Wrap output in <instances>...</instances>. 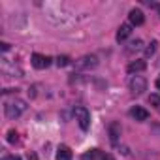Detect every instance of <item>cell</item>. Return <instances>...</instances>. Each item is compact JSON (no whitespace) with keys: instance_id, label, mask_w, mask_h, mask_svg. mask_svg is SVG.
<instances>
[{"instance_id":"cell-11","label":"cell","mask_w":160,"mask_h":160,"mask_svg":"<svg viewBox=\"0 0 160 160\" xmlns=\"http://www.w3.org/2000/svg\"><path fill=\"white\" fill-rule=\"evenodd\" d=\"M108 130H109V138H111V141L115 143V141L119 139V136H121V124H119V122H109Z\"/></svg>"},{"instance_id":"cell-18","label":"cell","mask_w":160,"mask_h":160,"mask_svg":"<svg viewBox=\"0 0 160 160\" xmlns=\"http://www.w3.org/2000/svg\"><path fill=\"white\" fill-rule=\"evenodd\" d=\"M28 160H36V154H32V152H28Z\"/></svg>"},{"instance_id":"cell-5","label":"cell","mask_w":160,"mask_h":160,"mask_svg":"<svg viewBox=\"0 0 160 160\" xmlns=\"http://www.w3.org/2000/svg\"><path fill=\"white\" fill-rule=\"evenodd\" d=\"M83 160H113L111 154H108L106 151H100V149H91L83 154Z\"/></svg>"},{"instance_id":"cell-1","label":"cell","mask_w":160,"mask_h":160,"mask_svg":"<svg viewBox=\"0 0 160 160\" xmlns=\"http://www.w3.org/2000/svg\"><path fill=\"white\" fill-rule=\"evenodd\" d=\"M96 66H98V58H96L94 55H85V57L77 58V60L73 62V68H75V70H81V72H89V70H92V68H96Z\"/></svg>"},{"instance_id":"cell-9","label":"cell","mask_w":160,"mask_h":160,"mask_svg":"<svg viewBox=\"0 0 160 160\" xmlns=\"http://www.w3.org/2000/svg\"><path fill=\"white\" fill-rule=\"evenodd\" d=\"M147 68V62L145 60H134V62H130L128 64V73H138V72H143Z\"/></svg>"},{"instance_id":"cell-17","label":"cell","mask_w":160,"mask_h":160,"mask_svg":"<svg viewBox=\"0 0 160 160\" xmlns=\"http://www.w3.org/2000/svg\"><path fill=\"white\" fill-rule=\"evenodd\" d=\"M8 141H10V143H15V141H17V132H15V130H10V132H8Z\"/></svg>"},{"instance_id":"cell-10","label":"cell","mask_w":160,"mask_h":160,"mask_svg":"<svg viewBox=\"0 0 160 160\" xmlns=\"http://www.w3.org/2000/svg\"><path fill=\"white\" fill-rule=\"evenodd\" d=\"M130 34H132V27L130 25H121L119 30H117V42H124Z\"/></svg>"},{"instance_id":"cell-14","label":"cell","mask_w":160,"mask_h":160,"mask_svg":"<svg viewBox=\"0 0 160 160\" xmlns=\"http://www.w3.org/2000/svg\"><path fill=\"white\" fill-rule=\"evenodd\" d=\"M149 104L154 108H160V94H151L149 96Z\"/></svg>"},{"instance_id":"cell-12","label":"cell","mask_w":160,"mask_h":160,"mask_svg":"<svg viewBox=\"0 0 160 160\" xmlns=\"http://www.w3.org/2000/svg\"><path fill=\"white\" fill-rule=\"evenodd\" d=\"M57 160H72V151L66 145H60L57 149Z\"/></svg>"},{"instance_id":"cell-7","label":"cell","mask_w":160,"mask_h":160,"mask_svg":"<svg viewBox=\"0 0 160 160\" xmlns=\"http://www.w3.org/2000/svg\"><path fill=\"white\" fill-rule=\"evenodd\" d=\"M130 117H132L134 121H138V122H143V121L149 119V111H147L145 108H141V106H134V108L130 109Z\"/></svg>"},{"instance_id":"cell-8","label":"cell","mask_w":160,"mask_h":160,"mask_svg":"<svg viewBox=\"0 0 160 160\" xmlns=\"http://www.w3.org/2000/svg\"><path fill=\"white\" fill-rule=\"evenodd\" d=\"M128 19H130V25H136V27H139V25L145 23V15H143L141 10H132L128 13Z\"/></svg>"},{"instance_id":"cell-3","label":"cell","mask_w":160,"mask_h":160,"mask_svg":"<svg viewBox=\"0 0 160 160\" xmlns=\"http://www.w3.org/2000/svg\"><path fill=\"white\" fill-rule=\"evenodd\" d=\"M25 109H27V104H25L23 100H13V102L6 104V117H8V119H15V117H19Z\"/></svg>"},{"instance_id":"cell-19","label":"cell","mask_w":160,"mask_h":160,"mask_svg":"<svg viewBox=\"0 0 160 160\" xmlns=\"http://www.w3.org/2000/svg\"><path fill=\"white\" fill-rule=\"evenodd\" d=\"M8 160H23V158H19V156H8Z\"/></svg>"},{"instance_id":"cell-6","label":"cell","mask_w":160,"mask_h":160,"mask_svg":"<svg viewBox=\"0 0 160 160\" xmlns=\"http://www.w3.org/2000/svg\"><path fill=\"white\" fill-rule=\"evenodd\" d=\"M49 64H51V58H49L47 55H40V53H34V55H32V66H34V68L43 70V68H47Z\"/></svg>"},{"instance_id":"cell-4","label":"cell","mask_w":160,"mask_h":160,"mask_svg":"<svg viewBox=\"0 0 160 160\" xmlns=\"http://www.w3.org/2000/svg\"><path fill=\"white\" fill-rule=\"evenodd\" d=\"M130 91L132 94H143L147 91V81H145V77L141 75H134L130 79Z\"/></svg>"},{"instance_id":"cell-16","label":"cell","mask_w":160,"mask_h":160,"mask_svg":"<svg viewBox=\"0 0 160 160\" xmlns=\"http://www.w3.org/2000/svg\"><path fill=\"white\" fill-rule=\"evenodd\" d=\"M141 43H143L141 40H136V42H132V43H130V49H128V51H138V49H141Z\"/></svg>"},{"instance_id":"cell-20","label":"cell","mask_w":160,"mask_h":160,"mask_svg":"<svg viewBox=\"0 0 160 160\" xmlns=\"http://www.w3.org/2000/svg\"><path fill=\"white\" fill-rule=\"evenodd\" d=\"M156 89H160V77L156 79Z\"/></svg>"},{"instance_id":"cell-15","label":"cell","mask_w":160,"mask_h":160,"mask_svg":"<svg viewBox=\"0 0 160 160\" xmlns=\"http://www.w3.org/2000/svg\"><path fill=\"white\" fill-rule=\"evenodd\" d=\"M68 64H70V58H68V57L62 55V57L57 58V66H58V68H64V66H68Z\"/></svg>"},{"instance_id":"cell-2","label":"cell","mask_w":160,"mask_h":160,"mask_svg":"<svg viewBox=\"0 0 160 160\" xmlns=\"http://www.w3.org/2000/svg\"><path fill=\"white\" fill-rule=\"evenodd\" d=\"M73 115H75L77 124L81 126V130H83V132H87V130H89V126H91V113H89L85 108H75V109H73Z\"/></svg>"},{"instance_id":"cell-13","label":"cell","mask_w":160,"mask_h":160,"mask_svg":"<svg viewBox=\"0 0 160 160\" xmlns=\"http://www.w3.org/2000/svg\"><path fill=\"white\" fill-rule=\"evenodd\" d=\"M156 45H158L156 42H151V43L145 47V57H152V55L156 53Z\"/></svg>"}]
</instances>
